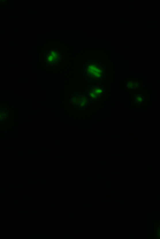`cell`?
Returning a JSON list of instances; mask_svg holds the SVG:
<instances>
[{
    "label": "cell",
    "mask_w": 160,
    "mask_h": 239,
    "mask_svg": "<svg viewBox=\"0 0 160 239\" xmlns=\"http://www.w3.org/2000/svg\"><path fill=\"white\" fill-rule=\"evenodd\" d=\"M44 61L46 65L51 66H55L60 61V54L55 50H51L45 55Z\"/></svg>",
    "instance_id": "obj_1"
},
{
    "label": "cell",
    "mask_w": 160,
    "mask_h": 239,
    "mask_svg": "<svg viewBox=\"0 0 160 239\" xmlns=\"http://www.w3.org/2000/svg\"><path fill=\"white\" fill-rule=\"evenodd\" d=\"M88 72L89 75L94 79L100 78L102 75L101 69L96 65H92L88 68Z\"/></svg>",
    "instance_id": "obj_2"
},
{
    "label": "cell",
    "mask_w": 160,
    "mask_h": 239,
    "mask_svg": "<svg viewBox=\"0 0 160 239\" xmlns=\"http://www.w3.org/2000/svg\"><path fill=\"white\" fill-rule=\"evenodd\" d=\"M102 90L100 88H94L91 90L89 93L90 96L94 99H96L99 98L102 93Z\"/></svg>",
    "instance_id": "obj_3"
},
{
    "label": "cell",
    "mask_w": 160,
    "mask_h": 239,
    "mask_svg": "<svg viewBox=\"0 0 160 239\" xmlns=\"http://www.w3.org/2000/svg\"><path fill=\"white\" fill-rule=\"evenodd\" d=\"M72 100L73 102L75 104L81 106H84L87 102L86 98L84 97L80 98L79 99L76 98L75 99H73Z\"/></svg>",
    "instance_id": "obj_4"
},
{
    "label": "cell",
    "mask_w": 160,
    "mask_h": 239,
    "mask_svg": "<svg viewBox=\"0 0 160 239\" xmlns=\"http://www.w3.org/2000/svg\"><path fill=\"white\" fill-rule=\"evenodd\" d=\"M159 237L160 238V230L159 231Z\"/></svg>",
    "instance_id": "obj_5"
}]
</instances>
